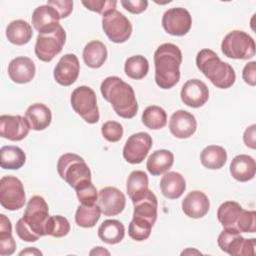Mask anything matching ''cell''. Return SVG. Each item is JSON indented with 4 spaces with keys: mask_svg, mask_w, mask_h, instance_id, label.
I'll use <instances>...</instances> for the list:
<instances>
[{
    "mask_svg": "<svg viewBox=\"0 0 256 256\" xmlns=\"http://www.w3.org/2000/svg\"><path fill=\"white\" fill-rule=\"evenodd\" d=\"M26 202L24 186L17 177L3 176L0 180V203L3 208L15 211L24 206Z\"/></svg>",
    "mask_w": 256,
    "mask_h": 256,
    "instance_id": "obj_10",
    "label": "cell"
},
{
    "mask_svg": "<svg viewBox=\"0 0 256 256\" xmlns=\"http://www.w3.org/2000/svg\"><path fill=\"white\" fill-rule=\"evenodd\" d=\"M57 171L60 177L74 189L80 183L91 180L88 164L81 156L74 153H65L58 159Z\"/></svg>",
    "mask_w": 256,
    "mask_h": 256,
    "instance_id": "obj_5",
    "label": "cell"
},
{
    "mask_svg": "<svg viewBox=\"0 0 256 256\" xmlns=\"http://www.w3.org/2000/svg\"><path fill=\"white\" fill-rule=\"evenodd\" d=\"M149 185L148 176L144 171L134 170L130 173L127 179L126 190L129 198L133 201L143 196L147 190Z\"/></svg>",
    "mask_w": 256,
    "mask_h": 256,
    "instance_id": "obj_32",
    "label": "cell"
},
{
    "mask_svg": "<svg viewBox=\"0 0 256 256\" xmlns=\"http://www.w3.org/2000/svg\"><path fill=\"white\" fill-rule=\"evenodd\" d=\"M256 172L255 160L246 154L235 156L230 164V173L239 182H247L254 178Z\"/></svg>",
    "mask_w": 256,
    "mask_h": 256,
    "instance_id": "obj_23",
    "label": "cell"
},
{
    "mask_svg": "<svg viewBox=\"0 0 256 256\" xmlns=\"http://www.w3.org/2000/svg\"><path fill=\"white\" fill-rule=\"evenodd\" d=\"M103 98L108 101L116 114L125 119L133 118L138 111V103L131 85L117 76L105 78L100 86Z\"/></svg>",
    "mask_w": 256,
    "mask_h": 256,
    "instance_id": "obj_2",
    "label": "cell"
},
{
    "mask_svg": "<svg viewBox=\"0 0 256 256\" xmlns=\"http://www.w3.org/2000/svg\"><path fill=\"white\" fill-rule=\"evenodd\" d=\"M80 64L77 56L72 53L65 54L56 64L53 72L54 79L62 86L72 85L78 78Z\"/></svg>",
    "mask_w": 256,
    "mask_h": 256,
    "instance_id": "obj_16",
    "label": "cell"
},
{
    "mask_svg": "<svg viewBox=\"0 0 256 256\" xmlns=\"http://www.w3.org/2000/svg\"><path fill=\"white\" fill-rule=\"evenodd\" d=\"M76 195L79 202L83 205H94L98 200V192L91 180L80 183L76 188Z\"/></svg>",
    "mask_w": 256,
    "mask_h": 256,
    "instance_id": "obj_39",
    "label": "cell"
},
{
    "mask_svg": "<svg viewBox=\"0 0 256 256\" xmlns=\"http://www.w3.org/2000/svg\"><path fill=\"white\" fill-rule=\"evenodd\" d=\"M70 102L73 110L89 124L99 121L100 114L94 90L86 85L75 88L71 94Z\"/></svg>",
    "mask_w": 256,
    "mask_h": 256,
    "instance_id": "obj_9",
    "label": "cell"
},
{
    "mask_svg": "<svg viewBox=\"0 0 256 256\" xmlns=\"http://www.w3.org/2000/svg\"><path fill=\"white\" fill-rule=\"evenodd\" d=\"M196 65L217 88L227 89L235 83L236 74L232 66L223 62L211 49H202L197 53Z\"/></svg>",
    "mask_w": 256,
    "mask_h": 256,
    "instance_id": "obj_4",
    "label": "cell"
},
{
    "mask_svg": "<svg viewBox=\"0 0 256 256\" xmlns=\"http://www.w3.org/2000/svg\"><path fill=\"white\" fill-rule=\"evenodd\" d=\"M201 254L198 250H195V249H192L191 250V248H187L185 251H183L182 253H181V255H184V254Z\"/></svg>",
    "mask_w": 256,
    "mask_h": 256,
    "instance_id": "obj_50",
    "label": "cell"
},
{
    "mask_svg": "<svg viewBox=\"0 0 256 256\" xmlns=\"http://www.w3.org/2000/svg\"><path fill=\"white\" fill-rule=\"evenodd\" d=\"M31 127L25 117L20 115H1L0 116V136L11 141L24 139Z\"/></svg>",
    "mask_w": 256,
    "mask_h": 256,
    "instance_id": "obj_15",
    "label": "cell"
},
{
    "mask_svg": "<svg viewBox=\"0 0 256 256\" xmlns=\"http://www.w3.org/2000/svg\"><path fill=\"white\" fill-rule=\"evenodd\" d=\"M141 120L147 128L151 130H158L166 125L167 113L162 107L151 105L144 109Z\"/></svg>",
    "mask_w": 256,
    "mask_h": 256,
    "instance_id": "obj_33",
    "label": "cell"
},
{
    "mask_svg": "<svg viewBox=\"0 0 256 256\" xmlns=\"http://www.w3.org/2000/svg\"><path fill=\"white\" fill-rule=\"evenodd\" d=\"M200 160L205 168L212 170L220 169L227 161V152L222 146L209 145L202 150Z\"/></svg>",
    "mask_w": 256,
    "mask_h": 256,
    "instance_id": "obj_31",
    "label": "cell"
},
{
    "mask_svg": "<svg viewBox=\"0 0 256 256\" xmlns=\"http://www.w3.org/2000/svg\"><path fill=\"white\" fill-rule=\"evenodd\" d=\"M19 255H42V252L35 247H27L25 250H22Z\"/></svg>",
    "mask_w": 256,
    "mask_h": 256,
    "instance_id": "obj_48",
    "label": "cell"
},
{
    "mask_svg": "<svg viewBox=\"0 0 256 256\" xmlns=\"http://www.w3.org/2000/svg\"><path fill=\"white\" fill-rule=\"evenodd\" d=\"M237 229L244 233H255L256 231V212L254 210H242L237 221Z\"/></svg>",
    "mask_w": 256,
    "mask_h": 256,
    "instance_id": "obj_40",
    "label": "cell"
},
{
    "mask_svg": "<svg viewBox=\"0 0 256 256\" xmlns=\"http://www.w3.org/2000/svg\"><path fill=\"white\" fill-rule=\"evenodd\" d=\"M121 5L132 14H140L148 7L147 0H121Z\"/></svg>",
    "mask_w": 256,
    "mask_h": 256,
    "instance_id": "obj_45",
    "label": "cell"
},
{
    "mask_svg": "<svg viewBox=\"0 0 256 256\" xmlns=\"http://www.w3.org/2000/svg\"><path fill=\"white\" fill-rule=\"evenodd\" d=\"M82 4L88 10L104 15L116 9L117 1L116 0H89V1H82Z\"/></svg>",
    "mask_w": 256,
    "mask_h": 256,
    "instance_id": "obj_43",
    "label": "cell"
},
{
    "mask_svg": "<svg viewBox=\"0 0 256 256\" xmlns=\"http://www.w3.org/2000/svg\"><path fill=\"white\" fill-rule=\"evenodd\" d=\"M70 231V223L64 216L54 215L50 220V235L56 238L66 236Z\"/></svg>",
    "mask_w": 256,
    "mask_h": 256,
    "instance_id": "obj_41",
    "label": "cell"
},
{
    "mask_svg": "<svg viewBox=\"0 0 256 256\" xmlns=\"http://www.w3.org/2000/svg\"><path fill=\"white\" fill-rule=\"evenodd\" d=\"M107 59V48L103 42L93 40L87 43L83 49L85 64L93 69L100 68Z\"/></svg>",
    "mask_w": 256,
    "mask_h": 256,
    "instance_id": "obj_28",
    "label": "cell"
},
{
    "mask_svg": "<svg viewBox=\"0 0 256 256\" xmlns=\"http://www.w3.org/2000/svg\"><path fill=\"white\" fill-rule=\"evenodd\" d=\"M98 236L104 243L110 245L117 244L125 236V227L119 220L107 219L99 226Z\"/></svg>",
    "mask_w": 256,
    "mask_h": 256,
    "instance_id": "obj_29",
    "label": "cell"
},
{
    "mask_svg": "<svg viewBox=\"0 0 256 256\" xmlns=\"http://www.w3.org/2000/svg\"><path fill=\"white\" fill-rule=\"evenodd\" d=\"M197 129L195 116L186 110L175 111L169 120V130L179 139L191 137Z\"/></svg>",
    "mask_w": 256,
    "mask_h": 256,
    "instance_id": "obj_18",
    "label": "cell"
},
{
    "mask_svg": "<svg viewBox=\"0 0 256 256\" xmlns=\"http://www.w3.org/2000/svg\"><path fill=\"white\" fill-rule=\"evenodd\" d=\"M152 137L146 132H138L129 136L123 147V157L130 164L141 163L152 147Z\"/></svg>",
    "mask_w": 256,
    "mask_h": 256,
    "instance_id": "obj_12",
    "label": "cell"
},
{
    "mask_svg": "<svg viewBox=\"0 0 256 256\" xmlns=\"http://www.w3.org/2000/svg\"><path fill=\"white\" fill-rule=\"evenodd\" d=\"M210 209L207 195L199 190L189 192L182 201V210L190 218L198 219L205 216Z\"/></svg>",
    "mask_w": 256,
    "mask_h": 256,
    "instance_id": "obj_19",
    "label": "cell"
},
{
    "mask_svg": "<svg viewBox=\"0 0 256 256\" xmlns=\"http://www.w3.org/2000/svg\"><path fill=\"white\" fill-rule=\"evenodd\" d=\"M26 162L24 151L14 145L3 146L0 150V166L3 169L17 170L20 169Z\"/></svg>",
    "mask_w": 256,
    "mask_h": 256,
    "instance_id": "obj_30",
    "label": "cell"
},
{
    "mask_svg": "<svg viewBox=\"0 0 256 256\" xmlns=\"http://www.w3.org/2000/svg\"><path fill=\"white\" fill-rule=\"evenodd\" d=\"M162 26L170 35L184 36L191 29L192 17L185 8H170L163 14Z\"/></svg>",
    "mask_w": 256,
    "mask_h": 256,
    "instance_id": "obj_13",
    "label": "cell"
},
{
    "mask_svg": "<svg viewBox=\"0 0 256 256\" xmlns=\"http://www.w3.org/2000/svg\"><path fill=\"white\" fill-rule=\"evenodd\" d=\"M34 62L25 56H19L11 60L8 65V75L10 79L18 84L30 82L35 76Z\"/></svg>",
    "mask_w": 256,
    "mask_h": 256,
    "instance_id": "obj_20",
    "label": "cell"
},
{
    "mask_svg": "<svg viewBox=\"0 0 256 256\" xmlns=\"http://www.w3.org/2000/svg\"><path fill=\"white\" fill-rule=\"evenodd\" d=\"M217 243L223 252L232 256H252L255 254L256 239H245L234 226L224 227L218 236Z\"/></svg>",
    "mask_w": 256,
    "mask_h": 256,
    "instance_id": "obj_6",
    "label": "cell"
},
{
    "mask_svg": "<svg viewBox=\"0 0 256 256\" xmlns=\"http://www.w3.org/2000/svg\"><path fill=\"white\" fill-rule=\"evenodd\" d=\"M102 29L109 40L114 43H124L132 34L131 22L116 9L102 16Z\"/></svg>",
    "mask_w": 256,
    "mask_h": 256,
    "instance_id": "obj_11",
    "label": "cell"
},
{
    "mask_svg": "<svg viewBox=\"0 0 256 256\" xmlns=\"http://www.w3.org/2000/svg\"><path fill=\"white\" fill-rule=\"evenodd\" d=\"M66 42V32L59 24L57 27L39 33L35 43V54L43 62H50L61 51Z\"/></svg>",
    "mask_w": 256,
    "mask_h": 256,
    "instance_id": "obj_8",
    "label": "cell"
},
{
    "mask_svg": "<svg viewBox=\"0 0 256 256\" xmlns=\"http://www.w3.org/2000/svg\"><path fill=\"white\" fill-rule=\"evenodd\" d=\"M89 254L92 256V255H110V252L108 250H106L105 248L101 247V246H98V247H95L93 248Z\"/></svg>",
    "mask_w": 256,
    "mask_h": 256,
    "instance_id": "obj_49",
    "label": "cell"
},
{
    "mask_svg": "<svg viewBox=\"0 0 256 256\" xmlns=\"http://www.w3.org/2000/svg\"><path fill=\"white\" fill-rule=\"evenodd\" d=\"M31 20L34 28L39 33L49 31L60 24L59 14L54 8L47 4L38 6L33 11Z\"/></svg>",
    "mask_w": 256,
    "mask_h": 256,
    "instance_id": "obj_22",
    "label": "cell"
},
{
    "mask_svg": "<svg viewBox=\"0 0 256 256\" xmlns=\"http://www.w3.org/2000/svg\"><path fill=\"white\" fill-rule=\"evenodd\" d=\"M153 225L145 219L133 217L129 227L128 234L135 241H144L149 238Z\"/></svg>",
    "mask_w": 256,
    "mask_h": 256,
    "instance_id": "obj_38",
    "label": "cell"
},
{
    "mask_svg": "<svg viewBox=\"0 0 256 256\" xmlns=\"http://www.w3.org/2000/svg\"><path fill=\"white\" fill-rule=\"evenodd\" d=\"M180 97L185 105L192 108H199L208 101L209 90L203 81L190 79L182 86Z\"/></svg>",
    "mask_w": 256,
    "mask_h": 256,
    "instance_id": "obj_17",
    "label": "cell"
},
{
    "mask_svg": "<svg viewBox=\"0 0 256 256\" xmlns=\"http://www.w3.org/2000/svg\"><path fill=\"white\" fill-rule=\"evenodd\" d=\"M49 207L42 196H32L26 206L23 217L16 223V233L25 242H35L40 237L50 235Z\"/></svg>",
    "mask_w": 256,
    "mask_h": 256,
    "instance_id": "obj_1",
    "label": "cell"
},
{
    "mask_svg": "<svg viewBox=\"0 0 256 256\" xmlns=\"http://www.w3.org/2000/svg\"><path fill=\"white\" fill-rule=\"evenodd\" d=\"M132 203L134 205L133 217L145 219L154 225L157 219L158 208V201L155 194L148 189L143 196L136 199Z\"/></svg>",
    "mask_w": 256,
    "mask_h": 256,
    "instance_id": "obj_21",
    "label": "cell"
},
{
    "mask_svg": "<svg viewBox=\"0 0 256 256\" xmlns=\"http://www.w3.org/2000/svg\"><path fill=\"white\" fill-rule=\"evenodd\" d=\"M25 118L32 130L42 131L50 125L52 121V113L50 108L45 104L34 103L27 108Z\"/></svg>",
    "mask_w": 256,
    "mask_h": 256,
    "instance_id": "obj_24",
    "label": "cell"
},
{
    "mask_svg": "<svg viewBox=\"0 0 256 256\" xmlns=\"http://www.w3.org/2000/svg\"><path fill=\"white\" fill-rule=\"evenodd\" d=\"M102 136L109 142H118L123 136V127L117 121H107L101 127Z\"/></svg>",
    "mask_w": 256,
    "mask_h": 256,
    "instance_id": "obj_42",
    "label": "cell"
},
{
    "mask_svg": "<svg viewBox=\"0 0 256 256\" xmlns=\"http://www.w3.org/2000/svg\"><path fill=\"white\" fill-rule=\"evenodd\" d=\"M97 204L104 216H116L124 210L126 198L118 188L108 186L99 191Z\"/></svg>",
    "mask_w": 256,
    "mask_h": 256,
    "instance_id": "obj_14",
    "label": "cell"
},
{
    "mask_svg": "<svg viewBox=\"0 0 256 256\" xmlns=\"http://www.w3.org/2000/svg\"><path fill=\"white\" fill-rule=\"evenodd\" d=\"M124 71L129 78L141 80L148 74L149 62L142 55L131 56L125 61Z\"/></svg>",
    "mask_w": 256,
    "mask_h": 256,
    "instance_id": "obj_36",
    "label": "cell"
},
{
    "mask_svg": "<svg viewBox=\"0 0 256 256\" xmlns=\"http://www.w3.org/2000/svg\"><path fill=\"white\" fill-rule=\"evenodd\" d=\"M160 189L166 198L177 199L184 193L186 189V181L178 172H166L160 180Z\"/></svg>",
    "mask_w": 256,
    "mask_h": 256,
    "instance_id": "obj_25",
    "label": "cell"
},
{
    "mask_svg": "<svg viewBox=\"0 0 256 256\" xmlns=\"http://www.w3.org/2000/svg\"><path fill=\"white\" fill-rule=\"evenodd\" d=\"M101 215V210L98 204L83 205L81 204L75 213V222L83 228H92L96 225Z\"/></svg>",
    "mask_w": 256,
    "mask_h": 256,
    "instance_id": "obj_35",
    "label": "cell"
},
{
    "mask_svg": "<svg viewBox=\"0 0 256 256\" xmlns=\"http://www.w3.org/2000/svg\"><path fill=\"white\" fill-rule=\"evenodd\" d=\"M255 135H256V125L252 124L251 126L247 127L243 134V141L245 145L251 149L256 148V142H255Z\"/></svg>",
    "mask_w": 256,
    "mask_h": 256,
    "instance_id": "obj_47",
    "label": "cell"
},
{
    "mask_svg": "<svg viewBox=\"0 0 256 256\" xmlns=\"http://www.w3.org/2000/svg\"><path fill=\"white\" fill-rule=\"evenodd\" d=\"M243 208L235 201L223 202L217 210V218L223 227H230L236 224V221Z\"/></svg>",
    "mask_w": 256,
    "mask_h": 256,
    "instance_id": "obj_37",
    "label": "cell"
},
{
    "mask_svg": "<svg viewBox=\"0 0 256 256\" xmlns=\"http://www.w3.org/2000/svg\"><path fill=\"white\" fill-rule=\"evenodd\" d=\"M47 5L57 11L60 19L68 17L73 10V2L71 0H49L47 1Z\"/></svg>",
    "mask_w": 256,
    "mask_h": 256,
    "instance_id": "obj_44",
    "label": "cell"
},
{
    "mask_svg": "<svg viewBox=\"0 0 256 256\" xmlns=\"http://www.w3.org/2000/svg\"><path fill=\"white\" fill-rule=\"evenodd\" d=\"M33 36L31 25L21 19L14 20L6 27V37L8 41L15 45L27 44Z\"/></svg>",
    "mask_w": 256,
    "mask_h": 256,
    "instance_id": "obj_27",
    "label": "cell"
},
{
    "mask_svg": "<svg viewBox=\"0 0 256 256\" xmlns=\"http://www.w3.org/2000/svg\"><path fill=\"white\" fill-rule=\"evenodd\" d=\"M16 249V242L12 236L11 221L4 215H0V255H12Z\"/></svg>",
    "mask_w": 256,
    "mask_h": 256,
    "instance_id": "obj_34",
    "label": "cell"
},
{
    "mask_svg": "<svg viewBox=\"0 0 256 256\" xmlns=\"http://www.w3.org/2000/svg\"><path fill=\"white\" fill-rule=\"evenodd\" d=\"M242 78L245 83L250 86L256 85V62L251 61L247 63L242 71Z\"/></svg>",
    "mask_w": 256,
    "mask_h": 256,
    "instance_id": "obj_46",
    "label": "cell"
},
{
    "mask_svg": "<svg viewBox=\"0 0 256 256\" xmlns=\"http://www.w3.org/2000/svg\"><path fill=\"white\" fill-rule=\"evenodd\" d=\"M182 52L172 43L160 45L154 53L155 82L162 89H170L180 80Z\"/></svg>",
    "mask_w": 256,
    "mask_h": 256,
    "instance_id": "obj_3",
    "label": "cell"
},
{
    "mask_svg": "<svg viewBox=\"0 0 256 256\" xmlns=\"http://www.w3.org/2000/svg\"><path fill=\"white\" fill-rule=\"evenodd\" d=\"M174 163V155L171 151L160 149L154 151L147 159L146 168L152 176L166 173Z\"/></svg>",
    "mask_w": 256,
    "mask_h": 256,
    "instance_id": "obj_26",
    "label": "cell"
},
{
    "mask_svg": "<svg viewBox=\"0 0 256 256\" xmlns=\"http://www.w3.org/2000/svg\"><path fill=\"white\" fill-rule=\"evenodd\" d=\"M221 50L228 58L246 60L254 57L255 42L246 32L233 30L223 38Z\"/></svg>",
    "mask_w": 256,
    "mask_h": 256,
    "instance_id": "obj_7",
    "label": "cell"
}]
</instances>
